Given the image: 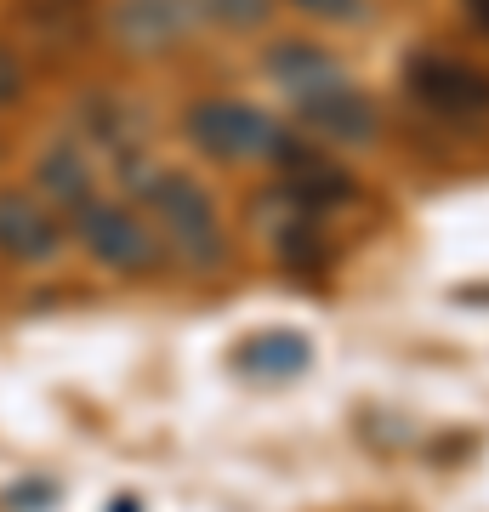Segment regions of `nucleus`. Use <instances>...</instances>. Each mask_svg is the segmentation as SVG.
Segmentation results:
<instances>
[{
    "mask_svg": "<svg viewBox=\"0 0 489 512\" xmlns=\"http://www.w3.org/2000/svg\"><path fill=\"white\" fill-rule=\"evenodd\" d=\"M143 211L154 217V228H160V245H171L182 262H194V268L222 262V251H228L222 217H217V205H211V194H205L188 171H148L143 177Z\"/></svg>",
    "mask_w": 489,
    "mask_h": 512,
    "instance_id": "obj_1",
    "label": "nucleus"
},
{
    "mask_svg": "<svg viewBox=\"0 0 489 512\" xmlns=\"http://www.w3.org/2000/svg\"><path fill=\"white\" fill-rule=\"evenodd\" d=\"M302 12L313 18H342V23H359L364 18V0H296Z\"/></svg>",
    "mask_w": 489,
    "mask_h": 512,
    "instance_id": "obj_12",
    "label": "nucleus"
},
{
    "mask_svg": "<svg viewBox=\"0 0 489 512\" xmlns=\"http://www.w3.org/2000/svg\"><path fill=\"white\" fill-rule=\"evenodd\" d=\"M313 348L302 330H256L251 342L239 348V370L256 376V382H285L296 370H308Z\"/></svg>",
    "mask_w": 489,
    "mask_h": 512,
    "instance_id": "obj_9",
    "label": "nucleus"
},
{
    "mask_svg": "<svg viewBox=\"0 0 489 512\" xmlns=\"http://www.w3.org/2000/svg\"><path fill=\"white\" fill-rule=\"evenodd\" d=\"M467 6H472V12H478V23H484V29H489V0H467Z\"/></svg>",
    "mask_w": 489,
    "mask_h": 512,
    "instance_id": "obj_14",
    "label": "nucleus"
},
{
    "mask_svg": "<svg viewBox=\"0 0 489 512\" xmlns=\"http://www.w3.org/2000/svg\"><path fill=\"white\" fill-rule=\"evenodd\" d=\"M188 137L217 160H279V148H285L268 114L251 109V103H228V97L200 103L188 114Z\"/></svg>",
    "mask_w": 489,
    "mask_h": 512,
    "instance_id": "obj_3",
    "label": "nucleus"
},
{
    "mask_svg": "<svg viewBox=\"0 0 489 512\" xmlns=\"http://www.w3.org/2000/svg\"><path fill=\"white\" fill-rule=\"evenodd\" d=\"M410 97H416L427 114L438 120H455V126H472V120H489V74H478L461 57H427L421 52L410 63Z\"/></svg>",
    "mask_w": 489,
    "mask_h": 512,
    "instance_id": "obj_4",
    "label": "nucleus"
},
{
    "mask_svg": "<svg viewBox=\"0 0 489 512\" xmlns=\"http://www.w3.org/2000/svg\"><path fill=\"white\" fill-rule=\"evenodd\" d=\"M205 12L217 23H228V29H256V23H268L273 0H200Z\"/></svg>",
    "mask_w": 489,
    "mask_h": 512,
    "instance_id": "obj_11",
    "label": "nucleus"
},
{
    "mask_svg": "<svg viewBox=\"0 0 489 512\" xmlns=\"http://www.w3.org/2000/svg\"><path fill=\"white\" fill-rule=\"evenodd\" d=\"M114 29H120L137 52H165V46H177V40L194 29V18H188L182 0H120Z\"/></svg>",
    "mask_w": 489,
    "mask_h": 512,
    "instance_id": "obj_6",
    "label": "nucleus"
},
{
    "mask_svg": "<svg viewBox=\"0 0 489 512\" xmlns=\"http://www.w3.org/2000/svg\"><path fill=\"white\" fill-rule=\"evenodd\" d=\"M57 251H63V222L52 205L35 194H0V256L40 268Z\"/></svg>",
    "mask_w": 489,
    "mask_h": 512,
    "instance_id": "obj_5",
    "label": "nucleus"
},
{
    "mask_svg": "<svg viewBox=\"0 0 489 512\" xmlns=\"http://www.w3.org/2000/svg\"><path fill=\"white\" fill-rule=\"evenodd\" d=\"M273 80L285 86L296 103H308V97L330 92V86H342L347 74L336 69V57L319 52V46H302V40H290V46H273Z\"/></svg>",
    "mask_w": 489,
    "mask_h": 512,
    "instance_id": "obj_8",
    "label": "nucleus"
},
{
    "mask_svg": "<svg viewBox=\"0 0 489 512\" xmlns=\"http://www.w3.org/2000/svg\"><path fill=\"white\" fill-rule=\"evenodd\" d=\"M80 239H86V251L103 262V268H120V274H148L154 262H160V234L148 228L143 217H131L126 205H109V200H80L69 211Z\"/></svg>",
    "mask_w": 489,
    "mask_h": 512,
    "instance_id": "obj_2",
    "label": "nucleus"
},
{
    "mask_svg": "<svg viewBox=\"0 0 489 512\" xmlns=\"http://www.w3.org/2000/svg\"><path fill=\"white\" fill-rule=\"evenodd\" d=\"M12 92H18V63H12V57L0 52V103H6Z\"/></svg>",
    "mask_w": 489,
    "mask_h": 512,
    "instance_id": "obj_13",
    "label": "nucleus"
},
{
    "mask_svg": "<svg viewBox=\"0 0 489 512\" xmlns=\"http://www.w3.org/2000/svg\"><path fill=\"white\" fill-rule=\"evenodd\" d=\"M279 160H285V177H290V188H296V200H308V205H330L353 188L347 171H336L330 160H319L308 148H279Z\"/></svg>",
    "mask_w": 489,
    "mask_h": 512,
    "instance_id": "obj_10",
    "label": "nucleus"
},
{
    "mask_svg": "<svg viewBox=\"0 0 489 512\" xmlns=\"http://www.w3.org/2000/svg\"><path fill=\"white\" fill-rule=\"evenodd\" d=\"M296 109H302V120H308V126H319L325 137H336V143L370 137V126H376V109H370V97H364L353 80H342V86H330V92L308 97V103H296Z\"/></svg>",
    "mask_w": 489,
    "mask_h": 512,
    "instance_id": "obj_7",
    "label": "nucleus"
}]
</instances>
